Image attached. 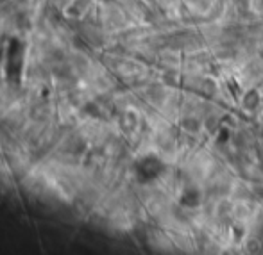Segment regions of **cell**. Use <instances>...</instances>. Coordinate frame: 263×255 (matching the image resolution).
Segmentation results:
<instances>
[{
	"label": "cell",
	"instance_id": "obj_1",
	"mask_svg": "<svg viewBox=\"0 0 263 255\" xmlns=\"http://www.w3.org/2000/svg\"><path fill=\"white\" fill-rule=\"evenodd\" d=\"M165 170V164L161 159H158L156 155H145L136 162V177L140 182H152L156 180Z\"/></svg>",
	"mask_w": 263,
	"mask_h": 255
},
{
	"label": "cell",
	"instance_id": "obj_2",
	"mask_svg": "<svg viewBox=\"0 0 263 255\" xmlns=\"http://www.w3.org/2000/svg\"><path fill=\"white\" fill-rule=\"evenodd\" d=\"M179 204L186 209H195V207L201 205V193L195 189V187H186L179 198Z\"/></svg>",
	"mask_w": 263,
	"mask_h": 255
}]
</instances>
